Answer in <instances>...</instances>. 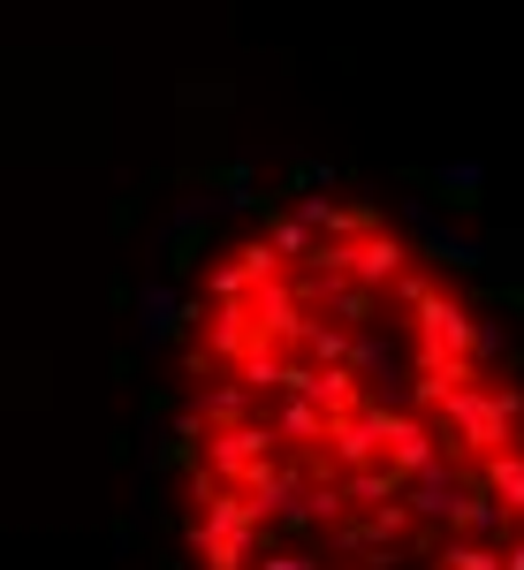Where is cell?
<instances>
[{"label":"cell","instance_id":"1","mask_svg":"<svg viewBox=\"0 0 524 570\" xmlns=\"http://www.w3.org/2000/svg\"><path fill=\"white\" fill-rule=\"evenodd\" d=\"M441 441H456V449H472V456H494V449L517 441V426H510L502 395L486 389V381H464V389L441 403Z\"/></svg>","mask_w":524,"mask_h":570},{"label":"cell","instance_id":"2","mask_svg":"<svg viewBox=\"0 0 524 570\" xmlns=\"http://www.w3.org/2000/svg\"><path fill=\"white\" fill-rule=\"evenodd\" d=\"M349 373L365 381V403H380V411H403V403L418 395V381H403V373H418V357L395 351L388 327H365V335L349 343Z\"/></svg>","mask_w":524,"mask_h":570},{"label":"cell","instance_id":"3","mask_svg":"<svg viewBox=\"0 0 524 570\" xmlns=\"http://www.w3.org/2000/svg\"><path fill=\"white\" fill-rule=\"evenodd\" d=\"M418 365H464V357H472V305H464V297H448V289H441V297H426V305H418Z\"/></svg>","mask_w":524,"mask_h":570},{"label":"cell","instance_id":"4","mask_svg":"<svg viewBox=\"0 0 524 570\" xmlns=\"http://www.w3.org/2000/svg\"><path fill=\"white\" fill-rule=\"evenodd\" d=\"M380 411V403H373ZM380 456H388L403 480H418V472H434L441 456H448V441H441L434 419H411V411H380Z\"/></svg>","mask_w":524,"mask_h":570},{"label":"cell","instance_id":"5","mask_svg":"<svg viewBox=\"0 0 524 570\" xmlns=\"http://www.w3.org/2000/svg\"><path fill=\"white\" fill-rule=\"evenodd\" d=\"M274 426L266 419H244V426H220L214 441H206V472H214L220 487H236V480H251L259 464H274Z\"/></svg>","mask_w":524,"mask_h":570},{"label":"cell","instance_id":"6","mask_svg":"<svg viewBox=\"0 0 524 570\" xmlns=\"http://www.w3.org/2000/svg\"><path fill=\"white\" fill-rule=\"evenodd\" d=\"M464 494H472V487L456 480V456H441L434 472H418V480L403 487V510H411L418 525H456V518H464Z\"/></svg>","mask_w":524,"mask_h":570},{"label":"cell","instance_id":"7","mask_svg":"<svg viewBox=\"0 0 524 570\" xmlns=\"http://www.w3.org/2000/svg\"><path fill=\"white\" fill-rule=\"evenodd\" d=\"M130 305H137V351H145V357L160 351V343H175V335L190 327V305L175 297V282H137Z\"/></svg>","mask_w":524,"mask_h":570},{"label":"cell","instance_id":"8","mask_svg":"<svg viewBox=\"0 0 524 570\" xmlns=\"http://www.w3.org/2000/svg\"><path fill=\"white\" fill-rule=\"evenodd\" d=\"M349 282H357L365 297H388L395 282H403V244H395L388 228H365V236H357V252H349Z\"/></svg>","mask_w":524,"mask_h":570},{"label":"cell","instance_id":"9","mask_svg":"<svg viewBox=\"0 0 524 570\" xmlns=\"http://www.w3.org/2000/svg\"><path fill=\"white\" fill-rule=\"evenodd\" d=\"M251 320H259V335L266 343H305V327H312V312L297 289H281V282H266V289H251Z\"/></svg>","mask_w":524,"mask_h":570},{"label":"cell","instance_id":"10","mask_svg":"<svg viewBox=\"0 0 524 570\" xmlns=\"http://www.w3.org/2000/svg\"><path fill=\"white\" fill-rule=\"evenodd\" d=\"M327 456H335V472H365L373 456H380V411L365 403V411H349L327 426Z\"/></svg>","mask_w":524,"mask_h":570},{"label":"cell","instance_id":"11","mask_svg":"<svg viewBox=\"0 0 524 570\" xmlns=\"http://www.w3.org/2000/svg\"><path fill=\"white\" fill-rule=\"evenodd\" d=\"M418 252H426L434 266H456V274L494 266V244H486V236H472V228H456V220H441L434 236H418Z\"/></svg>","mask_w":524,"mask_h":570},{"label":"cell","instance_id":"12","mask_svg":"<svg viewBox=\"0 0 524 570\" xmlns=\"http://www.w3.org/2000/svg\"><path fill=\"white\" fill-rule=\"evenodd\" d=\"M403 487H411V480H403L395 464H365V472H343V502L373 518V510H388V502H403Z\"/></svg>","mask_w":524,"mask_h":570},{"label":"cell","instance_id":"13","mask_svg":"<svg viewBox=\"0 0 524 570\" xmlns=\"http://www.w3.org/2000/svg\"><path fill=\"white\" fill-rule=\"evenodd\" d=\"M456 525H464V540H486V548H502V540H510V532H524V518H510V510H502V502H494V494H464V518H456Z\"/></svg>","mask_w":524,"mask_h":570},{"label":"cell","instance_id":"14","mask_svg":"<svg viewBox=\"0 0 524 570\" xmlns=\"http://www.w3.org/2000/svg\"><path fill=\"white\" fill-rule=\"evenodd\" d=\"M251 403H259V395L244 389V381H214V389H198V403H190V411H198V419H206V426H244V419H251Z\"/></svg>","mask_w":524,"mask_h":570},{"label":"cell","instance_id":"15","mask_svg":"<svg viewBox=\"0 0 524 570\" xmlns=\"http://www.w3.org/2000/svg\"><path fill=\"white\" fill-rule=\"evenodd\" d=\"M434 190L448 198V206H479V198H486V160H479V153L441 160V168H434Z\"/></svg>","mask_w":524,"mask_h":570},{"label":"cell","instance_id":"16","mask_svg":"<svg viewBox=\"0 0 524 570\" xmlns=\"http://www.w3.org/2000/svg\"><path fill=\"white\" fill-rule=\"evenodd\" d=\"M281 373H289V351H281V343H266V335L244 351V365H236V381H244L251 395H281Z\"/></svg>","mask_w":524,"mask_h":570},{"label":"cell","instance_id":"17","mask_svg":"<svg viewBox=\"0 0 524 570\" xmlns=\"http://www.w3.org/2000/svg\"><path fill=\"white\" fill-rule=\"evenodd\" d=\"M274 434L281 441H327V411L312 395H274Z\"/></svg>","mask_w":524,"mask_h":570},{"label":"cell","instance_id":"18","mask_svg":"<svg viewBox=\"0 0 524 570\" xmlns=\"http://www.w3.org/2000/svg\"><path fill=\"white\" fill-rule=\"evenodd\" d=\"M486 494H494L510 518H524V449H494V456H486Z\"/></svg>","mask_w":524,"mask_h":570},{"label":"cell","instance_id":"19","mask_svg":"<svg viewBox=\"0 0 524 570\" xmlns=\"http://www.w3.org/2000/svg\"><path fill=\"white\" fill-rule=\"evenodd\" d=\"M220 214H251V206H259V160H251V153H236V160H228V168H220Z\"/></svg>","mask_w":524,"mask_h":570},{"label":"cell","instance_id":"20","mask_svg":"<svg viewBox=\"0 0 524 570\" xmlns=\"http://www.w3.org/2000/svg\"><path fill=\"white\" fill-rule=\"evenodd\" d=\"M214 214H220V190H190V198L168 214V228H160V252H168V244H182V236H198Z\"/></svg>","mask_w":524,"mask_h":570},{"label":"cell","instance_id":"21","mask_svg":"<svg viewBox=\"0 0 524 570\" xmlns=\"http://www.w3.org/2000/svg\"><path fill=\"white\" fill-rule=\"evenodd\" d=\"M266 244H274L281 259H305V266L319 259V236H312L297 214H281V206H274V220H266Z\"/></svg>","mask_w":524,"mask_h":570},{"label":"cell","instance_id":"22","mask_svg":"<svg viewBox=\"0 0 524 570\" xmlns=\"http://www.w3.org/2000/svg\"><path fill=\"white\" fill-rule=\"evenodd\" d=\"M349 343H357L349 327H327V320H312L305 343H297V357H305V365H349Z\"/></svg>","mask_w":524,"mask_h":570},{"label":"cell","instance_id":"23","mask_svg":"<svg viewBox=\"0 0 524 570\" xmlns=\"http://www.w3.org/2000/svg\"><path fill=\"white\" fill-rule=\"evenodd\" d=\"M206 305H251V274H244V259H220L214 274H206Z\"/></svg>","mask_w":524,"mask_h":570},{"label":"cell","instance_id":"24","mask_svg":"<svg viewBox=\"0 0 524 570\" xmlns=\"http://www.w3.org/2000/svg\"><path fill=\"white\" fill-rule=\"evenodd\" d=\"M441 570H502V548H486V540H464V532H456V540L441 548Z\"/></svg>","mask_w":524,"mask_h":570},{"label":"cell","instance_id":"25","mask_svg":"<svg viewBox=\"0 0 524 570\" xmlns=\"http://www.w3.org/2000/svg\"><path fill=\"white\" fill-rule=\"evenodd\" d=\"M486 357H510V327L494 312H472V365H486Z\"/></svg>","mask_w":524,"mask_h":570},{"label":"cell","instance_id":"26","mask_svg":"<svg viewBox=\"0 0 524 570\" xmlns=\"http://www.w3.org/2000/svg\"><path fill=\"white\" fill-rule=\"evenodd\" d=\"M343 510H349V502H343V480H319L305 494V525H343Z\"/></svg>","mask_w":524,"mask_h":570},{"label":"cell","instance_id":"27","mask_svg":"<svg viewBox=\"0 0 524 570\" xmlns=\"http://www.w3.org/2000/svg\"><path fill=\"white\" fill-rule=\"evenodd\" d=\"M236 259H244V274H251V289H266V282H274V274H281V252H274V244H244V252H236Z\"/></svg>","mask_w":524,"mask_h":570},{"label":"cell","instance_id":"28","mask_svg":"<svg viewBox=\"0 0 524 570\" xmlns=\"http://www.w3.org/2000/svg\"><path fill=\"white\" fill-rule=\"evenodd\" d=\"M388 297H395V305H403V312H418V305H426V297H441V289H434V282H426V274H403V282H395Z\"/></svg>","mask_w":524,"mask_h":570},{"label":"cell","instance_id":"29","mask_svg":"<svg viewBox=\"0 0 524 570\" xmlns=\"http://www.w3.org/2000/svg\"><path fill=\"white\" fill-rule=\"evenodd\" d=\"M259 570H319V556H305V548H266Z\"/></svg>","mask_w":524,"mask_h":570},{"label":"cell","instance_id":"30","mask_svg":"<svg viewBox=\"0 0 524 570\" xmlns=\"http://www.w3.org/2000/svg\"><path fill=\"white\" fill-rule=\"evenodd\" d=\"M403 220H411V236H434V228H441L434 198H403Z\"/></svg>","mask_w":524,"mask_h":570},{"label":"cell","instance_id":"31","mask_svg":"<svg viewBox=\"0 0 524 570\" xmlns=\"http://www.w3.org/2000/svg\"><path fill=\"white\" fill-rule=\"evenodd\" d=\"M297 183H305V190H335V168H327V160H305V176H297Z\"/></svg>","mask_w":524,"mask_h":570},{"label":"cell","instance_id":"32","mask_svg":"<svg viewBox=\"0 0 524 570\" xmlns=\"http://www.w3.org/2000/svg\"><path fill=\"white\" fill-rule=\"evenodd\" d=\"M502 570H524V532L510 540V548H502Z\"/></svg>","mask_w":524,"mask_h":570},{"label":"cell","instance_id":"33","mask_svg":"<svg viewBox=\"0 0 524 570\" xmlns=\"http://www.w3.org/2000/svg\"><path fill=\"white\" fill-rule=\"evenodd\" d=\"M175 570H198V563H175Z\"/></svg>","mask_w":524,"mask_h":570}]
</instances>
